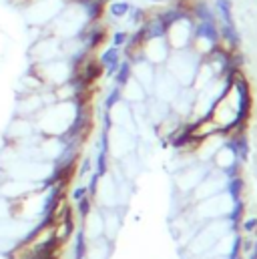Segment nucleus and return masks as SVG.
Segmentation results:
<instances>
[{
    "label": "nucleus",
    "instance_id": "obj_2",
    "mask_svg": "<svg viewBox=\"0 0 257 259\" xmlns=\"http://www.w3.org/2000/svg\"><path fill=\"white\" fill-rule=\"evenodd\" d=\"M193 34H195V20L191 18V14H181L165 30V38H167V45H169L171 51L189 49Z\"/></svg>",
    "mask_w": 257,
    "mask_h": 259
},
{
    "label": "nucleus",
    "instance_id": "obj_5",
    "mask_svg": "<svg viewBox=\"0 0 257 259\" xmlns=\"http://www.w3.org/2000/svg\"><path fill=\"white\" fill-rule=\"evenodd\" d=\"M113 76H115V84H117V87H125L128 80H131L133 72H131V63H128L127 59L121 61V65H119V68L115 70Z\"/></svg>",
    "mask_w": 257,
    "mask_h": 259
},
{
    "label": "nucleus",
    "instance_id": "obj_1",
    "mask_svg": "<svg viewBox=\"0 0 257 259\" xmlns=\"http://www.w3.org/2000/svg\"><path fill=\"white\" fill-rule=\"evenodd\" d=\"M199 65H201V59L191 49H185V51H171L167 63L163 66L181 87H191Z\"/></svg>",
    "mask_w": 257,
    "mask_h": 259
},
{
    "label": "nucleus",
    "instance_id": "obj_8",
    "mask_svg": "<svg viewBox=\"0 0 257 259\" xmlns=\"http://www.w3.org/2000/svg\"><path fill=\"white\" fill-rule=\"evenodd\" d=\"M0 259H8V255L6 253H0Z\"/></svg>",
    "mask_w": 257,
    "mask_h": 259
},
{
    "label": "nucleus",
    "instance_id": "obj_3",
    "mask_svg": "<svg viewBox=\"0 0 257 259\" xmlns=\"http://www.w3.org/2000/svg\"><path fill=\"white\" fill-rule=\"evenodd\" d=\"M143 59L149 61L151 65L161 66L167 63L169 55H171V49L167 45V38L165 36H153V38H145L143 40Z\"/></svg>",
    "mask_w": 257,
    "mask_h": 259
},
{
    "label": "nucleus",
    "instance_id": "obj_6",
    "mask_svg": "<svg viewBox=\"0 0 257 259\" xmlns=\"http://www.w3.org/2000/svg\"><path fill=\"white\" fill-rule=\"evenodd\" d=\"M128 36H131V32L128 30H115L113 32V36H111V47H117V49H123L125 45L128 42Z\"/></svg>",
    "mask_w": 257,
    "mask_h": 259
},
{
    "label": "nucleus",
    "instance_id": "obj_4",
    "mask_svg": "<svg viewBox=\"0 0 257 259\" xmlns=\"http://www.w3.org/2000/svg\"><path fill=\"white\" fill-rule=\"evenodd\" d=\"M105 10L109 12V16L113 20H123V18H127L128 10H131V2H127V0H111Z\"/></svg>",
    "mask_w": 257,
    "mask_h": 259
},
{
    "label": "nucleus",
    "instance_id": "obj_7",
    "mask_svg": "<svg viewBox=\"0 0 257 259\" xmlns=\"http://www.w3.org/2000/svg\"><path fill=\"white\" fill-rule=\"evenodd\" d=\"M6 217H12L10 215V201L4 199V197H0V221L6 219Z\"/></svg>",
    "mask_w": 257,
    "mask_h": 259
}]
</instances>
